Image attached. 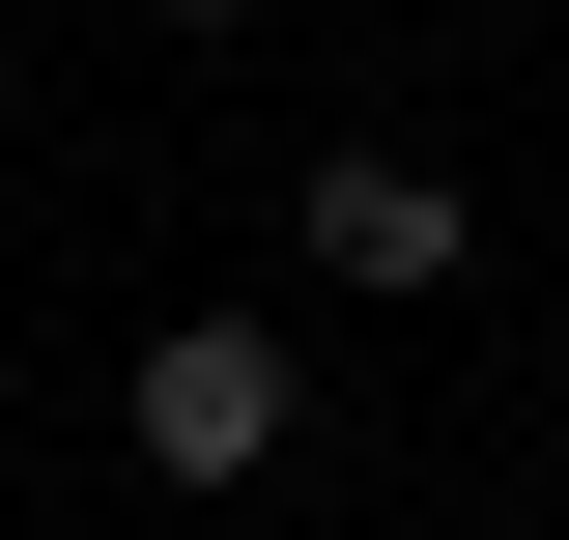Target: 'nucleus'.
I'll use <instances>...</instances> for the list:
<instances>
[{
    "mask_svg": "<svg viewBox=\"0 0 569 540\" xmlns=\"http://www.w3.org/2000/svg\"><path fill=\"white\" fill-rule=\"evenodd\" d=\"M142 456H171V483H257L284 456V313H171V341H142Z\"/></svg>",
    "mask_w": 569,
    "mask_h": 540,
    "instance_id": "1",
    "label": "nucleus"
},
{
    "mask_svg": "<svg viewBox=\"0 0 569 540\" xmlns=\"http://www.w3.org/2000/svg\"><path fill=\"white\" fill-rule=\"evenodd\" d=\"M313 257H342V284H456V171H399V142L313 171Z\"/></svg>",
    "mask_w": 569,
    "mask_h": 540,
    "instance_id": "2",
    "label": "nucleus"
},
{
    "mask_svg": "<svg viewBox=\"0 0 569 540\" xmlns=\"http://www.w3.org/2000/svg\"><path fill=\"white\" fill-rule=\"evenodd\" d=\"M200 29H228V0H200Z\"/></svg>",
    "mask_w": 569,
    "mask_h": 540,
    "instance_id": "3",
    "label": "nucleus"
}]
</instances>
